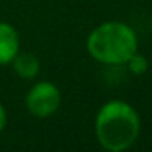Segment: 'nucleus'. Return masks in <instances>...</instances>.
Returning a JSON list of instances; mask_svg holds the SVG:
<instances>
[{"label": "nucleus", "mask_w": 152, "mask_h": 152, "mask_svg": "<svg viewBox=\"0 0 152 152\" xmlns=\"http://www.w3.org/2000/svg\"><path fill=\"white\" fill-rule=\"evenodd\" d=\"M141 118L129 103L110 100L100 106L95 116V136L98 144L108 152H123L139 137Z\"/></svg>", "instance_id": "1"}, {"label": "nucleus", "mask_w": 152, "mask_h": 152, "mask_svg": "<svg viewBox=\"0 0 152 152\" xmlns=\"http://www.w3.org/2000/svg\"><path fill=\"white\" fill-rule=\"evenodd\" d=\"M87 51L100 64L126 66L129 57L137 53V36L123 21H105L90 31Z\"/></svg>", "instance_id": "2"}, {"label": "nucleus", "mask_w": 152, "mask_h": 152, "mask_svg": "<svg viewBox=\"0 0 152 152\" xmlns=\"http://www.w3.org/2000/svg\"><path fill=\"white\" fill-rule=\"evenodd\" d=\"M61 102H62V95L59 87L49 80L36 82L25 96V106L28 113L39 119L51 118L59 110Z\"/></svg>", "instance_id": "3"}, {"label": "nucleus", "mask_w": 152, "mask_h": 152, "mask_svg": "<svg viewBox=\"0 0 152 152\" xmlns=\"http://www.w3.org/2000/svg\"><path fill=\"white\" fill-rule=\"evenodd\" d=\"M20 53V34L13 25L0 21V66H8Z\"/></svg>", "instance_id": "4"}, {"label": "nucleus", "mask_w": 152, "mask_h": 152, "mask_svg": "<svg viewBox=\"0 0 152 152\" xmlns=\"http://www.w3.org/2000/svg\"><path fill=\"white\" fill-rule=\"evenodd\" d=\"M13 67L15 74L25 80H31L39 74L41 70V61L38 56L31 53H18L15 59L10 64Z\"/></svg>", "instance_id": "5"}, {"label": "nucleus", "mask_w": 152, "mask_h": 152, "mask_svg": "<svg viewBox=\"0 0 152 152\" xmlns=\"http://www.w3.org/2000/svg\"><path fill=\"white\" fill-rule=\"evenodd\" d=\"M126 66H128V69L131 70V74H134V75H142V74H145L149 69V62H147V59H145V56H141V54H137V53H134L129 57Z\"/></svg>", "instance_id": "6"}, {"label": "nucleus", "mask_w": 152, "mask_h": 152, "mask_svg": "<svg viewBox=\"0 0 152 152\" xmlns=\"http://www.w3.org/2000/svg\"><path fill=\"white\" fill-rule=\"evenodd\" d=\"M7 119H8V116H7V110H5V106L0 103V132L5 129V126H7Z\"/></svg>", "instance_id": "7"}]
</instances>
